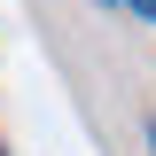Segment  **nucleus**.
<instances>
[{"instance_id": "1", "label": "nucleus", "mask_w": 156, "mask_h": 156, "mask_svg": "<svg viewBox=\"0 0 156 156\" xmlns=\"http://www.w3.org/2000/svg\"><path fill=\"white\" fill-rule=\"evenodd\" d=\"M125 8H133V16H148V23H156V0H125Z\"/></svg>"}, {"instance_id": "2", "label": "nucleus", "mask_w": 156, "mask_h": 156, "mask_svg": "<svg viewBox=\"0 0 156 156\" xmlns=\"http://www.w3.org/2000/svg\"><path fill=\"white\" fill-rule=\"evenodd\" d=\"M148 148H156V117H148Z\"/></svg>"}]
</instances>
